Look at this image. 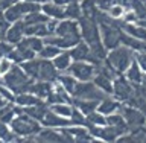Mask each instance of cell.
<instances>
[{"instance_id":"cell-1","label":"cell","mask_w":146,"mask_h":143,"mask_svg":"<svg viewBox=\"0 0 146 143\" xmlns=\"http://www.w3.org/2000/svg\"><path fill=\"white\" fill-rule=\"evenodd\" d=\"M79 27H81V35L82 40L91 47V50L94 52L96 57H99L100 59L107 58L108 50L105 49V46L102 43V37H100V27L98 20L88 17H81L79 18Z\"/></svg>"},{"instance_id":"cell-2","label":"cell","mask_w":146,"mask_h":143,"mask_svg":"<svg viewBox=\"0 0 146 143\" xmlns=\"http://www.w3.org/2000/svg\"><path fill=\"white\" fill-rule=\"evenodd\" d=\"M2 81H3V84L15 94L29 91L32 82H34V79L29 78V75L23 70V67L20 64H14L11 67V70H9L6 75H3Z\"/></svg>"},{"instance_id":"cell-3","label":"cell","mask_w":146,"mask_h":143,"mask_svg":"<svg viewBox=\"0 0 146 143\" xmlns=\"http://www.w3.org/2000/svg\"><path fill=\"white\" fill-rule=\"evenodd\" d=\"M9 125H11L12 131L15 132L17 136L21 137V139H18V140H23V142L35 140V136L41 131V125L38 123V120H35L34 117L27 116L26 113L17 114Z\"/></svg>"},{"instance_id":"cell-4","label":"cell","mask_w":146,"mask_h":143,"mask_svg":"<svg viewBox=\"0 0 146 143\" xmlns=\"http://www.w3.org/2000/svg\"><path fill=\"white\" fill-rule=\"evenodd\" d=\"M135 58V50H132L128 46H119V47L108 50L105 63L108 66H111L117 73H125L128 70V67L131 66V63Z\"/></svg>"},{"instance_id":"cell-5","label":"cell","mask_w":146,"mask_h":143,"mask_svg":"<svg viewBox=\"0 0 146 143\" xmlns=\"http://www.w3.org/2000/svg\"><path fill=\"white\" fill-rule=\"evenodd\" d=\"M107 94L105 91H102L93 81H78V84L73 91V98L78 99H94V100H102L105 99Z\"/></svg>"},{"instance_id":"cell-6","label":"cell","mask_w":146,"mask_h":143,"mask_svg":"<svg viewBox=\"0 0 146 143\" xmlns=\"http://www.w3.org/2000/svg\"><path fill=\"white\" fill-rule=\"evenodd\" d=\"M117 111L125 117V120L131 131H135L146 125V116L137 107H132V105L126 104V102H122Z\"/></svg>"},{"instance_id":"cell-7","label":"cell","mask_w":146,"mask_h":143,"mask_svg":"<svg viewBox=\"0 0 146 143\" xmlns=\"http://www.w3.org/2000/svg\"><path fill=\"white\" fill-rule=\"evenodd\" d=\"M135 93V85L131 81H128V78L120 73L116 79H114V90L113 96L120 102H128Z\"/></svg>"},{"instance_id":"cell-8","label":"cell","mask_w":146,"mask_h":143,"mask_svg":"<svg viewBox=\"0 0 146 143\" xmlns=\"http://www.w3.org/2000/svg\"><path fill=\"white\" fill-rule=\"evenodd\" d=\"M67 72L75 76L78 81H93L94 75L98 73V66L88 61H73Z\"/></svg>"},{"instance_id":"cell-9","label":"cell","mask_w":146,"mask_h":143,"mask_svg":"<svg viewBox=\"0 0 146 143\" xmlns=\"http://www.w3.org/2000/svg\"><path fill=\"white\" fill-rule=\"evenodd\" d=\"M59 70L55 67L52 59H43L41 58V66H40V73L36 81H46V82H56L59 76Z\"/></svg>"},{"instance_id":"cell-10","label":"cell","mask_w":146,"mask_h":143,"mask_svg":"<svg viewBox=\"0 0 146 143\" xmlns=\"http://www.w3.org/2000/svg\"><path fill=\"white\" fill-rule=\"evenodd\" d=\"M55 35L64 37V35H81V27L78 20H70V18H64L58 21Z\"/></svg>"},{"instance_id":"cell-11","label":"cell","mask_w":146,"mask_h":143,"mask_svg":"<svg viewBox=\"0 0 146 143\" xmlns=\"http://www.w3.org/2000/svg\"><path fill=\"white\" fill-rule=\"evenodd\" d=\"M43 126H49V128H66V126H72L73 123L70 120V117H64V116H59L55 111H50L46 114V117L40 122Z\"/></svg>"},{"instance_id":"cell-12","label":"cell","mask_w":146,"mask_h":143,"mask_svg":"<svg viewBox=\"0 0 146 143\" xmlns=\"http://www.w3.org/2000/svg\"><path fill=\"white\" fill-rule=\"evenodd\" d=\"M25 21L20 20V21H15V23H12L11 26H9V29L6 32V40L8 43H11V44H18L20 41L25 38Z\"/></svg>"},{"instance_id":"cell-13","label":"cell","mask_w":146,"mask_h":143,"mask_svg":"<svg viewBox=\"0 0 146 143\" xmlns=\"http://www.w3.org/2000/svg\"><path fill=\"white\" fill-rule=\"evenodd\" d=\"M41 11H43L49 18H53V20H64V18H66V5L46 2V3H43V6H41Z\"/></svg>"},{"instance_id":"cell-14","label":"cell","mask_w":146,"mask_h":143,"mask_svg":"<svg viewBox=\"0 0 146 143\" xmlns=\"http://www.w3.org/2000/svg\"><path fill=\"white\" fill-rule=\"evenodd\" d=\"M93 82L99 87L102 91H105L107 94H113V90H114V79L111 76H108L105 72L99 70L98 69V73L94 75L93 78Z\"/></svg>"},{"instance_id":"cell-15","label":"cell","mask_w":146,"mask_h":143,"mask_svg":"<svg viewBox=\"0 0 146 143\" xmlns=\"http://www.w3.org/2000/svg\"><path fill=\"white\" fill-rule=\"evenodd\" d=\"M122 31L129 34L131 37H134L137 40H141L146 43V27L141 26L139 21L137 23H128L122 20Z\"/></svg>"},{"instance_id":"cell-16","label":"cell","mask_w":146,"mask_h":143,"mask_svg":"<svg viewBox=\"0 0 146 143\" xmlns=\"http://www.w3.org/2000/svg\"><path fill=\"white\" fill-rule=\"evenodd\" d=\"M52 90H53V82H46V81H34L29 88L31 93L36 94L38 98L44 99V100H47Z\"/></svg>"},{"instance_id":"cell-17","label":"cell","mask_w":146,"mask_h":143,"mask_svg":"<svg viewBox=\"0 0 146 143\" xmlns=\"http://www.w3.org/2000/svg\"><path fill=\"white\" fill-rule=\"evenodd\" d=\"M14 102L17 105H20V107H34V105H40L44 102V99L38 98L36 94L31 93V91H25V93H20L15 96V99H14Z\"/></svg>"},{"instance_id":"cell-18","label":"cell","mask_w":146,"mask_h":143,"mask_svg":"<svg viewBox=\"0 0 146 143\" xmlns=\"http://www.w3.org/2000/svg\"><path fill=\"white\" fill-rule=\"evenodd\" d=\"M120 100H117L116 98H111V94L107 96L105 99H102L99 102V107H98V111H100L102 114H105V116H108V114H113L116 113L119 107H120Z\"/></svg>"},{"instance_id":"cell-19","label":"cell","mask_w":146,"mask_h":143,"mask_svg":"<svg viewBox=\"0 0 146 143\" xmlns=\"http://www.w3.org/2000/svg\"><path fill=\"white\" fill-rule=\"evenodd\" d=\"M99 102L100 100H94V99H78V98H73V105H75L78 110H81L85 116L90 114V113H93V111H96L98 107H99Z\"/></svg>"},{"instance_id":"cell-20","label":"cell","mask_w":146,"mask_h":143,"mask_svg":"<svg viewBox=\"0 0 146 143\" xmlns=\"http://www.w3.org/2000/svg\"><path fill=\"white\" fill-rule=\"evenodd\" d=\"M143 70H141V67H140V64L139 61L134 58V61L131 63V66L128 67V70L123 73L126 78H128V81H131L132 84H141V78H143Z\"/></svg>"},{"instance_id":"cell-21","label":"cell","mask_w":146,"mask_h":143,"mask_svg":"<svg viewBox=\"0 0 146 143\" xmlns=\"http://www.w3.org/2000/svg\"><path fill=\"white\" fill-rule=\"evenodd\" d=\"M23 110H25V113L27 114V116L34 117L35 120H38V122L43 120V119L46 117V114L50 111V108L47 107L46 102L40 104V105H34V107H25Z\"/></svg>"},{"instance_id":"cell-22","label":"cell","mask_w":146,"mask_h":143,"mask_svg":"<svg viewBox=\"0 0 146 143\" xmlns=\"http://www.w3.org/2000/svg\"><path fill=\"white\" fill-rule=\"evenodd\" d=\"M20 66L23 67V70H25L29 78H32L34 81L38 79V73H40V66H41V58H32V59H27V61L21 63Z\"/></svg>"},{"instance_id":"cell-23","label":"cell","mask_w":146,"mask_h":143,"mask_svg":"<svg viewBox=\"0 0 146 143\" xmlns=\"http://www.w3.org/2000/svg\"><path fill=\"white\" fill-rule=\"evenodd\" d=\"M52 61L59 72H67V69L70 67V64L73 63V58L70 55V50H62V52L59 53L58 57H55Z\"/></svg>"},{"instance_id":"cell-24","label":"cell","mask_w":146,"mask_h":143,"mask_svg":"<svg viewBox=\"0 0 146 143\" xmlns=\"http://www.w3.org/2000/svg\"><path fill=\"white\" fill-rule=\"evenodd\" d=\"M25 35H35V37H46L50 35L47 23H40V25H25Z\"/></svg>"},{"instance_id":"cell-25","label":"cell","mask_w":146,"mask_h":143,"mask_svg":"<svg viewBox=\"0 0 146 143\" xmlns=\"http://www.w3.org/2000/svg\"><path fill=\"white\" fill-rule=\"evenodd\" d=\"M20 44L26 46L27 49L34 50V52L40 53V50L44 47V38H41V37H35V35H26L25 38L20 41Z\"/></svg>"},{"instance_id":"cell-26","label":"cell","mask_w":146,"mask_h":143,"mask_svg":"<svg viewBox=\"0 0 146 143\" xmlns=\"http://www.w3.org/2000/svg\"><path fill=\"white\" fill-rule=\"evenodd\" d=\"M81 9H82V17L98 20V14L100 9L96 5V0H81Z\"/></svg>"},{"instance_id":"cell-27","label":"cell","mask_w":146,"mask_h":143,"mask_svg":"<svg viewBox=\"0 0 146 143\" xmlns=\"http://www.w3.org/2000/svg\"><path fill=\"white\" fill-rule=\"evenodd\" d=\"M82 17V9H81V0H73V2L66 5V18L70 20H78Z\"/></svg>"},{"instance_id":"cell-28","label":"cell","mask_w":146,"mask_h":143,"mask_svg":"<svg viewBox=\"0 0 146 143\" xmlns=\"http://www.w3.org/2000/svg\"><path fill=\"white\" fill-rule=\"evenodd\" d=\"M58 82L61 84L64 88H66L68 93H70L72 96H73V91H75V87H76V84H78V79L73 75H70V73H66V75H59L58 76Z\"/></svg>"},{"instance_id":"cell-29","label":"cell","mask_w":146,"mask_h":143,"mask_svg":"<svg viewBox=\"0 0 146 143\" xmlns=\"http://www.w3.org/2000/svg\"><path fill=\"white\" fill-rule=\"evenodd\" d=\"M85 126L88 128V126H93V125H107V116L105 114H102L100 111H93V113H90V114H87L85 116Z\"/></svg>"},{"instance_id":"cell-30","label":"cell","mask_w":146,"mask_h":143,"mask_svg":"<svg viewBox=\"0 0 146 143\" xmlns=\"http://www.w3.org/2000/svg\"><path fill=\"white\" fill-rule=\"evenodd\" d=\"M61 52H62V49H59L58 46H55V44H47V43H46L44 47L40 50L38 57L43 58V59H53L55 57H58V55L61 53Z\"/></svg>"},{"instance_id":"cell-31","label":"cell","mask_w":146,"mask_h":143,"mask_svg":"<svg viewBox=\"0 0 146 143\" xmlns=\"http://www.w3.org/2000/svg\"><path fill=\"white\" fill-rule=\"evenodd\" d=\"M50 18L46 15L43 11H38V12H32V14H27L25 17V25H40V23H47Z\"/></svg>"},{"instance_id":"cell-32","label":"cell","mask_w":146,"mask_h":143,"mask_svg":"<svg viewBox=\"0 0 146 143\" xmlns=\"http://www.w3.org/2000/svg\"><path fill=\"white\" fill-rule=\"evenodd\" d=\"M17 134L12 131V128L9 123H5L0 120V140L2 142H12V140H18Z\"/></svg>"},{"instance_id":"cell-33","label":"cell","mask_w":146,"mask_h":143,"mask_svg":"<svg viewBox=\"0 0 146 143\" xmlns=\"http://www.w3.org/2000/svg\"><path fill=\"white\" fill-rule=\"evenodd\" d=\"M50 110L55 111L56 114H59V116L70 117L72 111H73V107H72V104H52L50 105Z\"/></svg>"},{"instance_id":"cell-34","label":"cell","mask_w":146,"mask_h":143,"mask_svg":"<svg viewBox=\"0 0 146 143\" xmlns=\"http://www.w3.org/2000/svg\"><path fill=\"white\" fill-rule=\"evenodd\" d=\"M11 25L12 23H9L8 18L5 17V9L0 6V41H3L5 38H6V32H8Z\"/></svg>"},{"instance_id":"cell-35","label":"cell","mask_w":146,"mask_h":143,"mask_svg":"<svg viewBox=\"0 0 146 143\" xmlns=\"http://www.w3.org/2000/svg\"><path fill=\"white\" fill-rule=\"evenodd\" d=\"M125 12H126V8H123L122 5H114V6L108 11V14L111 17H114V18H123V15H125Z\"/></svg>"},{"instance_id":"cell-36","label":"cell","mask_w":146,"mask_h":143,"mask_svg":"<svg viewBox=\"0 0 146 143\" xmlns=\"http://www.w3.org/2000/svg\"><path fill=\"white\" fill-rule=\"evenodd\" d=\"M11 67H12V61L9 59L8 57H5L0 59V75H6V73L11 70Z\"/></svg>"},{"instance_id":"cell-37","label":"cell","mask_w":146,"mask_h":143,"mask_svg":"<svg viewBox=\"0 0 146 143\" xmlns=\"http://www.w3.org/2000/svg\"><path fill=\"white\" fill-rule=\"evenodd\" d=\"M135 59L139 61L141 70L146 73V50H139V52H135Z\"/></svg>"},{"instance_id":"cell-38","label":"cell","mask_w":146,"mask_h":143,"mask_svg":"<svg viewBox=\"0 0 146 143\" xmlns=\"http://www.w3.org/2000/svg\"><path fill=\"white\" fill-rule=\"evenodd\" d=\"M17 2H20V0H0V6H2L3 9H6V8H9L11 5L17 3Z\"/></svg>"},{"instance_id":"cell-39","label":"cell","mask_w":146,"mask_h":143,"mask_svg":"<svg viewBox=\"0 0 146 143\" xmlns=\"http://www.w3.org/2000/svg\"><path fill=\"white\" fill-rule=\"evenodd\" d=\"M27 2H36V3H46V2H49V0H27Z\"/></svg>"},{"instance_id":"cell-40","label":"cell","mask_w":146,"mask_h":143,"mask_svg":"<svg viewBox=\"0 0 146 143\" xmlns=\"http://www.w3.org/2000/svg\"><path fill=\"white\" fill-rule=\"evenodd\" d=\"M141 2H143V5H145V6H146V0H141Z\"/></svg>"}]
</instances>
